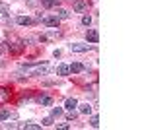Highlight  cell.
Masks as SVG:
<instances>
[{
  "mask_svg": "<svg viewBox=\"0 0 146 130\" xmlns=\"http://www.w3.org/2000/svg\"><path fill=\"white\" fill-rule=\"evenodd\" d=\"M8 51L12 54H20L25 51V43H23V39H18V37H10V41H8Z\"/></svg>",
  "mask_w": 146,
  "mask_h": 130,
  "instance_id": "obj_1",
  "label": "cell"
},
{
  "mask_svg": "<svg viewBox=\"0 0 146 130\" xmlns=\"http://www.w3.org/2000/svg\"><path fill=\"white\" fill-rule=\"evenodd\" d=\"M58 37H62V31H58V29H49V31H45L39 39H41V41H55Z\"/></svg>",
  "mask_w": 146,
  "mask_h": 130,
  "instance_id": "obj_2",
  "label": "cell"
},
{
  "mask_svg": "<svg viewBox=\"0 0 146 130\" xmlns=\"http://www.w3.org/2000/svg\"><path fill=\"white\" fill-rule=\"evenodd\" d=\"M41 22L45 23L47 27H58V23H60V20H58V18H56V16H43V18H41Z\"/></svg>",
  "mask_w": 146,
  "mask_h": 130,
  "instance_id": "obj_3",
  "label": "cell"
},
{
  "mask_svg": "<svg viewBox=\"0 0 146 130\" xmlns=\"http://www.w3.org/2000/svg\"><path fill=\"white\" fill-rule=\"evenodd\" d=\"M68 49L72 53H86V51H90L92 47L90 45H84V43H72V45H68Z\"/></svg>",
  "mask_w": 146,
  "mask_h": 130,
  "instance_id": "obj_4",
  "label": "cell"
},
{
  "mask_svg": "<svg viewBox=\"0 0 146 130\" xmlns=\"http://www.w3.org/2000/svg\"><path fill=\"white\" fill-rule=\"evenodd\" d=\"M49 72H51V68H49V66H35V68L29 70V74H31V76H45V74H49Z\"/></svg>",
  "mask_w": 146,
  "mask_h": 130,
  "instance_id": "obj_5",
  "label": "cell"
},
{
  "mask_svg": "<svg viewBox=\"0 0 146 130\" xmlns=\"http://www.w3.org/2000/svg\"><path fill=\"white\" fill-rule=\"evenodd\" d=\"M74 12H78V14H82V12H88V2L86 0H74Z\"/></svg>",
  "mask_w": 146,
  "mask_h": 130,
  "instance_id": "obj_6",
  "label": "cell"
},
{
  "mask_svg": "<svg viewBox=\"0 0 146 130\" xmlns=\"http://www.w3.org/2000/svg\"><path fill=\"white\" fill-rule=\"evenodd\" d=\"M86 39H88L90 43H98V41H100V33H98V29H88V31H86Z\"/></svg>",
  "mask_w": 146,
  "mask_h": 130,
  "instance_id": "obj_7",
  "label": "cell"
},
{
  "mask_svg": "<svg viewBox=\"0 0 146 130\" xmlns=\"http://www.w3.org/2000/svg\"><path fill=\"white\" fill-rule=\"evenodd\" d=\"M68 70H70L72 74H80V72H84V64H80V62H72V64L68 66Z\"/></svg>",
  "mask_w": 146,
  "mask_h": 130,
  "instance_id": "obj_8",
  "label": "cell"
},
{
  "mask_svg": "<svg viewBox=\"0 0 146 130\" xmlns=\"http://www.w3.org/2000/svg\"><path fill=\"white\" fill-rule=\"evenodd\" d=\"M56 18H58V20H68V18H70V12L56 6Z\"/></svg>",
  "mask_w": 146,
  "mask_h": 130,
  "instance_id": "obj_9",
  "label": "cell"
},
{
  "mask_svg": "<svg viewBox=\"0 0 146 130\" xmlns=\"http://www.w3.org/2000/svg\"><path fill=\"white\" fill-rule=\"evenodd\" d=\"M10 99V89L8 87H0V103H6Z\"/></svg>",
  "mask_w": 146,
  "mask_h": 130,
  "instance_id": "obj_10",
  "label": "cell"
},
{
  "mask_svg": "<svg viewBox=\"0 0 146 130\" xmlns=\"http://www.w3.org/2000/svg\"><path fill=\"white\" fill-rule=\"evenodd\" d=\"M64 107H66L68 111H74V109L78 107V101H76L74 97H68V99H66V103H64Z\"/></svg>",
  "mask_w": 146,
  "mask_h": 130,
  "instance_id": "obj_11",
  "label": "cell"
},
{
  "mask_svg": "<svg viewBox=\"0 0 146 130\" xmlns=\"http://www.w3.org/2000/svg\"><path fill=\"white\" fill-rule=\"evenodd\" d=\"M16 22L20 23V25H31V23H35V20H31V18H27V16H20Z\"/></svg>",
  "mask_w": 146,
  "mask_h": 130,
  "instance_id": "obj_12",
  "label": "cell"
},
{
  "mask_svg": "<svg viewBox=\"0 0 146 130\" xmlns=\"http://www.w3.org/2000/svg\"><path fill=\"white\" fill-rule=\"evenodd\" d=\"M56 74H58V76H68L70 70H68L66 64H58V66H56Z\"/></svg>",
  "mask_w": 146,
  "mask_h": 130,
  "instance_id": "obj_13",
  "label": "cell"
},
{
  "mask_svg": "<svg viewBox=\"0 0 146 130\" xmlns=\"http://www.w3.org/2000/svg\"><path fill=\"white\" fill-rule=\"evenodd\" d=\"M45 8H56L58 6V0H39Z\"/></svg>",
  "mask_w": 146,
  "mask_h": 130,
  "instance_id": "obj_14",
  "label": "cell"
},
{
  "mask_svg": "<svg viewBox=\"0 0 146 130\" xmlns=\"http://www.w3.org/2000/svg\"><path fill=\"white\" fill-rule=\"evenodd\" d=\"M92 109L94 107H92L90 103H82V105H80V113H82V115H90Z\"/></svg>",
  "mask_w": 146,
  "mask_h": 130,
  "instance_id": "obj_15",
  "label": "cell"
},
{
  "mask_svg": "<svg viewBox=\"0 0 146 130\" xmlns=\"http://www.w3.org/2000/svg\"><path fill=\"white\" fill-rule=\"evenodd\" d=\"M8 119H10V111L0 107V122H4V120H8Z\"/></svg>",
  "mask_w": 146,
  "mask_h": 130,
  "instance_id": "obj_16",
  "label": "cell"
},
{
  "mask_svg": "<svg viewBox=\"0 0 146 130\" xmlns=\"http://www.w3.org/2000/svg\"><path fill=\"white\" fill-rule=\"evenodd\" d=\"M37 101H39L41 105H51V103H53V99L49 97V95H41V97L37 99Z\"/></svg>",
  "mask_w": 146,
  "mask_h": 130,
  "instance_id": "obj_17",
  "label": "cell"
},
{
  "mask_svg": "<svg viewBox=\"0 0 146 130\" xmlns=\"http://www.w3.org/2000/svg\"><path fill=\"white\" fill-rule=\"evenodd\" d=\"M23 128H25V130H37V128H41V126H39V124H35V122H25V124H23Z\"/></svg>",
  "mask_w": 146,
  "mask_h": 130,
  "instance_id": "obj_18",
  "label": "cell"
},
{
  "mask_svg": "<svg viewBox=\"0 0 146 130\" xmlns=\"http://www.w3.org/2000/svg\"><path fill=\"white\" fill-rule=\"evenodd\" d=\"M90 124L94 126V128H98V126H100V117H98V115H94V117L90 119Z\"/></svg>",
  "mask_w": 146,
  "mask_h": 130,
  "instance_id": "obj_19",
  "label": "cell"
},
{
  "mask_svg": "<svg viewBox=\"0 0 146 130\" xmlns=\"http://www.w3.org/2000/svg\"><path fill=\"white\" fill-rule=\"evenodd\" d=\"M90 23H92L90 16H84V18H82V25H90Z\"/></svg>",
  "mask_w": 146,
  "mask_h": 130,
  "instance_id": "obj_20",
  "label": "cell"
},
{
  "mask_svg": "<svg viewBox=\"0 0 146 130\" xmlns=\"http://www.w3.org/2000/svg\"><path fill=\"white\" fill-rule=\"evenodd\" d=\"M60 115H62V109H60V107L53 109V117H60Z\"/></svg>",
  "mask_w": 146,
  "mask_h": 130,
  "instance_id": "obj_21",
  "label": "cell"
},
{
  "mask_svg": "<svg viewBox=\"0 0 146 130\" xmlns=\"http://www.w3.org/2000/svg\"><path fill=\"white\" fill-rule=\"evenodd\" d=\"M43 124H45V126H51V124H53V119H51V117L43 119Z\"/></svg>",
  "mask_w": 146,
  "mask_h": 130,
  "instance_id": "obj_22",
  "label": "cell"
},
{
  "mask_svg": "<svg viewBox=\"0 0 146 130\" xmlns=\"http://www.w3.org/2000/svg\"><path fill=\"white\" fill-rule=\"evenodd\" d=\"M56 128H68V122H58V124H56Z\"/></svg>",
  "mask_w": 146,
  "mask_h": 130,
  "instance_id": "obj_23",
  "label": "cell"
},
{
  "mask_svg": "<svg viewBox=\"0 0 146 130\" xmlns=\"http://www.w3.org/2000/svg\"><path fill=\"white\" fill-rule=\"evenodd\" d=\"M76 119V113H74V111H70V115H68V120H74Z\"/></svg>",
  "mask_w": 146,
  "mask_h": 130,
  "instance_id": "obj_24",
  "label": "cell"
},
{
  "mask_svg": "<svg viewBox=\"0 0 146 130\" xmlns=\"http://www.w3.org/2000/svg\"><path fill=\"white\" fill-rule=\"evenodd\" d=\"M0 53H2V49H0Z\"/></svg>",
  "mask_w": 146,
  "mask_h": 130,
  "instance_id": "obj_25",
  "label": "cell"
},
{
  "mask_svg": "<svg viewBox=\"0 0 146 130\" xmlns=\"http://www.w3.org/2000/svg\"><path fill=\"white\" fill-rule=\"evenodd\" d=\"M70 2H74V0H70Z\"/></svg>",
  "mask_w": 146,
  "mask_h": 130,
  "instance_id": "obj_26",
  "label": "cell"
}]
</instances>
